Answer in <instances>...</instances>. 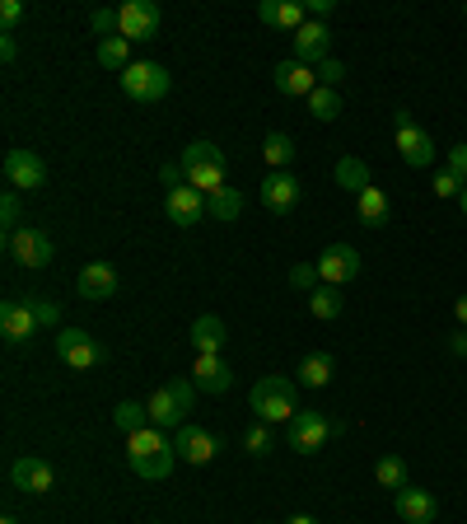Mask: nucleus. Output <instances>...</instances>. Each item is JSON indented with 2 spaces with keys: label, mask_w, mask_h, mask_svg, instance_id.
I'll use <instances>...</instances> for the list:
<instances>
[{
  "label": "nucleus",
  "mask_w": 467,
  "mask_h": 524,
  "mask_svg": "<svg viewBox=\"0 0 467 524\" xmlns=\"http://www.w3.org/2000/svg\"><path fill=\"white\" fill-rule=\"evenodd\" d=\"M5 183L15 192H38L47 183V164L33 150H10L5 155Z\"/></svg>",
  "instance_id": "nucleus-13"
},
{
  "label": "nucleus",
  "mask_w": 467,
  "mask_h": 524,
  "mask_svg": "<svg viewBox=\"0 0 467 524\" xmlns=\"http://www.w3.org/2000/svg\"><path fill=\"white\" fill-rule=\"evenodd\" d=\"M99 66L103 71H127L131 66V43L127 38H99Z\"/></svg>",
  "instance_id": "nucleus-32"
},
{
  "label": "nucleus",
  "mask_w": 467,
  "mask_h": 524,
  "mask_svg": "<svg viewBox=\"0 0 467 524\" xmlns=\"http://www.w3.org/2000/svg\"><path fill=\"white\" fill-rule=\"evenodd\" d=\"M192 384H197L201 393H229L234 370H229L220 356H197V361H192Z\"/></svg>",
  "instance_id": "nucleus-22"
},
{
  "label": "nucleus",
  "mask_w": 467,
  "mask_h": 524,
  "mask_svg": "<svg viewBox=\"0 0 467 524\" xmlns=\"http://www.w3.org/2000/svg\"><path fill=\"white\" fill-rule=\"evenodd\" d=\"M463 19H467V5H463Z\"/></svg>",
  "instance_id": "nucleus-51"
},
{
  "label": "nucleus",
  "mask_w": 467,
  "mask_h": 524,
  "mask_svg": "<svg viewBox=\"0 0 467 524\" xmlns=\"http://www.w3.org/2000/svg\"><path fill=\"white\" fill-rule=\"evenodd\" d=\"M117 15H122V38H127V43H150L159 33L155 0H127V5H117Z\"/></svg>",
  "instance_id": "nucleus-12"
},
{
  "label": "nucleus",
  "mask_w": 467,
  "mask_h": 524,
  "mask_svg": "<svg viewBox=\"0 0 467 524\" xmlns=\"http://www.w3.org/2000/svg\"><path fill=\"white\" fill-rule=\"evenodd\" d=\"M173 450H178V459H183V464H211L215 454L225 450V440L211 436L206 426L183 422V426H178V436H173Z\"/></svg>",
  "instance_id": "nucleus-10"
},
{
  "label": "nucleus",
  "mask_w": 467,
  "mask_h": 524,
  "mask_svg": "<svg viewBox=\"0 0 467 524\" xmlns=\"http://www.w3.org/2000/svg\"><path fill=\"white\" fill-rule=\"evenodd\" d=\"M374 482H379L383 492H402V487H411V473H407V464L397 459V454H383L379 464H374Z\"/></svg>",
  "instance_id": "nucleus-26"
},
{
  "label": "nucleus",
  "mask_w": 467,
  "mask_h": 524,
  "mask_svg": "<svg viewBox=\"0 0 467 524\" xmlns=\"http://www.w3.org/2000/svg\"><path fill=\"white\" fill-rule=\"evenodd\" d=\"M341 436V422H332V417H323V412H304L299 408L295 417H290V450L295 454H318L327 450V440Z\"/></svg>",
  "instance_id": "nucleus-4"
},
{
  "label": "nucleus",
  "mask_w": 467,
  "mask_h": 524,
  "mask_svg": "<svg viewBox=\"0 0 467 524\" xmlns=\"http://www.w3.org/2000/svg\"><path fill=\"white\" fill-rule=\"evenodd\" d=\"M458 211H463V220H467V188H463V197H458Z\"/></svg>",
  "instance_id": "nucleus-49"
},
{
  "label": "nucleus",
  "mask_w": 467,
  "mask_h": 524,
  "mask_svg": "<svg viewBox=\"0 0 467 524\" xmlns=\"http://www.w3.org/2000/svg\"><path fill=\"white\" fill-rule=\"evenodd\" d=\"M164 211H169L173 225H201L206 211H211V202H206L197 188L178 183V188H169V197H164Z\"/></svg>",
  "instance_id": "nucleus-16"
},
{
  "label": "nucleus",
  "mask_w": 467,
  "mask_h": 524,
  "mask_svg": "<svg viewBox=\"0 0 467 524\" xmlns=\"http://www.w3.org/2000/svg\"><path fill=\"white\" fill-rule=\"evenodd\" d=\"M341 309H346V300H341L337 286H318V291L309 295V314H313V319L332 323V319H341Z\"/></svg>",
  "instance_id": "nucleus-29"
},
{
  "label": "nucleus",
  "mask_w": 467,
  "mask_h": 524,
  "mask_svg": "<svg viewBox=\"0 0 467 524\" xmlns=\"http://www.w3.org/2000/svg\"><path fill=\"white\" fill-rule=\"evenodd\" d=\"M304 10H309V19H327L332 10H337V0H309Z\"/></svg>",
  "instance_id": "nucleus-45"
},
{
  "label": "nucleus",
  "mask_w": 467,
  "mask_h": 524,
  "mask_svg": "<svg viewBox=\"0 0 467 524\" xmlns=\"http://www.w3.org/2000/svg\"><path fill=\"white\" fill-rule=\"evenodd\" d=\"M192 398H197V384H192V379H173V384L155 389L150 398H145V408H150V426H159V431H178L183 417L192 412Z\"/></svg>",
  "instance_id": "nucleus-3"
},
{
  "label": "nucleus",
  "mask_w": 467,
  "mask_h": 524,
  "mask_svg": "<svg viewBox=\"0 0 467 524\" xmlns=\"http://www.w3.org/2000/svg\"><path fill=\"white\" fill-rule=\"evenodd\" d=\"M290 57L304 61V66H323L332 57V33H327L323 19H309L299 33H290Z\"/></svg>",
  "instance_id": "nucleus-11"
},
{
  "label": "nucleus",
  "mask_w": 467,
  "mask_h": 524,
  "mask_svg": "<svg viewBox=\"0 0 467 524\" xmlns=\"http://www.w3.org/2000/svg\"><path fill=\"white\" fill-rule=\"evenodd\" d=\"M360 267H365V258L351 244H327L323 258H318V281L323 286H346V281L360 277Z\"/></svg>",
  "instance_id": "nucleus-9"
},
{
  "label": "nucleus",
  "mask_w": 467,
  "mask_h": 524,
  "mask_svg": "<svg viewBox=\"0 0 467 524\" xmlns=\"http://www.w3.org/2000/svg\"><path fill=\"white\" fill-rule=\"evenodd\" d=\"M313 71H318V85H327V89H332V85L341 80V75H346V66H341L337 57H327L323 66H313Z\"/></svg>",
  "instance_id": "nucleus-41"
},
{
  "label": "nucleus",
  "mask_w": 467,
  "mask_h": 524,
  "mask_svg": "<svg viewBox=\"0 0 467 524\" xmlns=\"http://www.w3.org/2000/svg\"><path fill=\"white\" fill-rule=\"evenodd\" d=\"M309 113L318 117V122H332V117L341 113V99H337V89H327V85H318L309 94Z\"/></svg>",
  "instance_id": "nucleus-35"
},
{
  "label": "nucleus",
  "mask_w": 467,
  "mask_h": 524,
  "mask_svg": "<svg viewBox=\"0 0 467 524\" xmlns=\"http://www.w3.org/2000/svg\"><path fill=\"white\" fill-rule=\"evenodd\" d=\"M19 19H24V5L19 0H0V24H5V33L15 29Z\"/></svg>",
  "instance_id": "nucleus-43"
},
{
  "label": "nucleus",
  "mask_w": 467,
  "mask_h": 524,
  "mask_svg": "<svg viewBox=\"0 0 467 524\" xmlns=\"http://www.w3.org/2000/svg\"><path fill=\"white\" fill-rule=\"evenodd\" d=\"M295 375H299V384H304V389H327V384H332V375H337V361H332L327 351H309V356L299 361Z\"/></svg>",
  "instance_id": "nucleus-24"
},
{
  "label": "nucleus",
  "mask_w": 467,
  "mask_h": 524,
  "mask_svg": "<svg viewBox=\"0 0 467 524\" xmlns=\"http://www.w3.org/2000/svg\"><path fill=\"white\" fill-rule=\"evenodd\" d=\"M444 169H449L458 183L467 188V141H458V146H449V155H444Z\"/></svg>",
  "instance_id": "nucleus-40"
},
{
  "label": "nucleus",
  "mask_w": 467,
  "mask_h": 524,
  "mask_svg": "<svg viewBox=\"0 0 467 524\" xmlns=\"http://www.w3.org/2000/svg\"><path fill=\"white\" fill-rule=\"evenodd\" d=\"M173 459H178V450H173V440L164 436L159 426H145V431L127 436V464L136 478L164 482L173 473Z\"/></svg>",
  "instance_id": "nucleus-1"
},
{
  "label": "nucleus",
  "mask_w": 467,
  "mask_h": 524,
  "mask_svg": "<svg viewBox=\"0 0 467 524\" xmlns=\"http://www.w3.org/2000/svg\"><path fill=\"white\" fill-rule=\"evenodd\" d=\"M19 57V43H15V33H0V61L10 66V61Z\"/></svg>",
  "instance_id": "nucleus-44"
},
{
  "label": "nucleus",
  "mask_w": 467,
  "mask_h": 524,
  "mask_svg": "<svg viewBox=\"0 0 467 524\" xmlns=\"http://www.w3.org/2000/svg\"><path fill=\"white\" fill-rule=\"evenodd\" d=\"M257 19H262L267 29L299 33L304 24H309V10H304L299 0H262V5H257Z\"/></svg>",
  "instance_id": "nucleus-18"
},
{
  "label": "nucleus",
  "mask_w": 467,
  "mask_h": 524,
  "mask_svg": "<svg viewBox=\"0 0 467 524\" xmlns=\"http://www.w3.org/2000/svg\"><path fill=\"white\" fill-rule=\"evenodd\" d=\"M453 351H458V356H467V328L458 337H453Z\"/></svg>",
  "instance_id": "nucleus-47"
},
{
  "label": "nucleus",
  "mask_w": 467,
  "mask_h": 524,
  "mask_svg": "<svg viewBox=\"0 0 467 524\" xmlns=\"http://www.w3.org/2000/svg\"><path fill=\"white\" fill-rule=\"evenodd\" d=\"M257 197H262V206H267L271 216H290V211L299 206V178L290 174V169L267 174L262 178V188H257Z\"/></svg>",
  "instance_id": "nucleus-14"
},
{
  "label": "nucleus",
  "mask_w": 467,
  "mask_h": 524,
  "mask_svg": "<svg viewBox=\"0 0 467 524\" xmlns=\"http://www.w3.org/2000/svg\"><path fill=\"white\" fill-rule=\"evenodd\" d=\"M285 524H318V520H313V515H290Z\"/></svg>",
  "instance_id": "nucleus-48"
},
{
  "label": "nucleus",
  "mask_w": 467,
  "mask_h": 524,
  "mask_svg": "<svg viewBox=\"0 0 467 524\" xmlns=\"http://www.w3.org/2000/svg\"><path fill=\"white\" fill-rule=\"evenodd\" d=\"M169 71L159 66V61H131L127 71H122V89H127V99L136 103H155L169 94Z\"/></svg>",
  "instance_id": "nucleus-6"
},
{
  "label": "nucleus",
  "mask_w": 467,
  "mask_h": 524,
  "mask_svg": "<svg viewBox=\"0 0 467 524\" xmlns=\"http://www.w3.org/2000/svg\"><path fill=\"white\" fill-rule=\"evenodd\" d=\"M453 314H458V323L467 328V295H458V300H453Z\"/></svg>",
  "instance_id": "nucleus-46"
},
{
  "label": "nucleus",
  "mask_w": 467,
  "mask_h": 524,
  "mask_svg": "<svg viewBox=\"0 0 467 524\" xmlns=\"http://www.w3.org/2000/svg\"><path fill=\"white\" fill-rule=\"evenodd\" d=\"M0 524H24V520H15V515H5V520H0Z\"/></svg>",
  "instance_id": "nucleus-50"
},
{
  "label": "nucleus",
  "mask_w": 467,
  "mask_h": 524,
  "mask_svg": "<svg viewBox=\"0 0 467 524\" xmlns=\"http://www.w3.org/2000/svg\"><path fill=\"white\" fill-rule=\"evenodd\" d=\"M113 422H117V431L136 436V431H145V426H150V408H145V403H136V398H127V403H117V408H113Z\"/></svg>",
  "instance_id": "nucleus-31"
},
{
  "label": "nucleus",
  "mask_w": 467,
  "mask_h": 524,
  "mask_svg": "<svg viewBox=\"0 0 467 524\" xmlns=\"http://www.w3.org/2000/svg\"><path fill=\"white\" fill-rule=\"evenodd\" d=\"M393 127H397V155H402V164H411V169L435 164V141H430V131H421L416 122H411L407 108H397L393 113Z\"/></svg>",
  "instance_id": "nucleus-7"
},
{
  "label": "nucleus",
  "mask_w": 467,
  "mask_h": 524,
  "mask_svg": "<svg viewBox=\"0 0 467 524\" xmlns=\"http://www.w3.org/2000/svg\"><path fill=\"white\" fill-rule=\"evenodd\" d=\"M262 155H267V164L281 174V169H290V160H295V136H285V131H267V141H262Z\"/></svg>",
  "instance_id": "nucleus-28"
},
{
  "label": "nucleus",
  "mask_w": 467,
  "mask_h": 524,
  "mask_svg": "<svg viewBox=\"0 0 467 524\" xmlns=\"http://www.w3.org/2000/svg\"><path fill=\"white\" fill-rule=\"evenodd\" d=\"M393 510L402 524H435L439 520V501L425 487H402V492L393 496Z\"/></svg>",
  "instance_id": "nucleus-17"
},
{
  "label": "nucleus",
  "mask_w": 467,
  "mask_h": 524,
  "mask_svg": "<svg viewBox=\"0 0 467 524\" xmlns=\"http://www.w3.org/2000/svg\"><path fill=\"white\" fill-rule=\"evenodd\" d=\"M24 305L33 309V319L43 323V328H57V323H61V309L52 305V300H47V295H29V300H24Z\"/></svg>",
  "instance_id": "nucleus-37"
},
{
  "label": "nucleus",
  "mask_w": 467,
  "mask_h": 524,
  "mask_svg": "<svg viewBox=\"0 0 467 524\" xmlns=\"http://www.w3.org/2000/svg\"><path fill=\"white\" fill-rule=\"evenodd\" d=\"M5 248H10V258H15L19 267H33V272H38V267H47V262H52V253H57V248H52V239H47L38 225H24V230H15L10 239H5Z\"/></svg>",
  "instance_id": "nucleus-8"
},
{
  "label": "nucleus",
  "mask_w": 467,
  "mask_h": 524,
  "mask_svg": "<svg viewBox=\"0 0 467 524\" xmlns=\"http://www.w3.org/2000/svg\"><path fill=\"white\" fill-rule=\"evenodd\" d=\"M243 450L253 454V459H267V454L276 450V431H271L267 422H257V426H248V431H243Z\"/></svg>",
  "instance_id": "nucleus-34"
},
{
  "label": "nucleus",
  "mask_w": 467,
  "mask_h": 524,
  "mask_svg": "<svg viewBox=\"0 0 467 524\" xmlns=\"http://www.w3.org/2000/svg\"><path fill=\"white\" fill-rule=\"evenodd\" d=\"M290 286H295V291H318V262H295V267H290Z\"/></svg>",
  "instance_id": "nucleus-38"
},
{
  "label": "nucleus",
  "mask_w": 467,
  "mask_h": 524,
  "mask_svg": "<svg viewBox=\"0 0 467 524\" xmlns=\"http://www.w3.org/2000/svg\"><path fill=\"white\" fill-rule=\"evenodd\" d=\"M0 220H5V239H10L15 230H24V225H19V192L15 188L0 197Z\"/></svg>",
  "instance_id": "nucleus-39"
},
{
  "label": "nucleus",
  "mask_w": 467,
  "mask_h": 524,
  "mask_svg": "<svg viewBox=\"0 0 467 524\" xmlns=\"http://www.w3.org/2000/svg\"><path fill=\"white\" fill-rule=\"evenodd\" d=\"M435 197H463V183H458L449 169H439L435 174Z\"/></svg>",
  "instance_id": "nucleus-42"
},
{
  "label": "nucleus",
  "mask_w": 467,
  "mask_h": 524,
  "mask_svg": "<svg viewBox=\"0 0 467 524\" xmlns=\"http://www.w3.org/2000/svg\"><path fill=\"white\" fill-rule=\"evenodd\" d=\"M248 403H253L257 422H290L299 412V379L290 375H262L248 393Z\"/></svg>",
  "instance_id": "nucleus-2"
},
{
  "label": "nucleus",
  "mask_w": 467,
  "mask_h": 524,
  "mask_svg": "<svg viewBox=\"0 0 467 524\" xmlns=\"http://www.w3.org/2000/svg\"><path fill=\"white\" fill-rule=\"evenodd\" d=\"M276 89H281L285 99H309L313 89H318V71L290 57V61H281V66H276Z\"/></svg>",
  "instance_id": "nucleus-19"
},
{
  "label": "nucleus",
  "mask_w": 467,
  "mask_h": 524,
  "mask_svg": "<svg viewBox=\"0 0 467 524\" xmlns=\"http://www.w3.org/2000/svg\"><path fill=\"white\" fill-rule=\"evenodd\" d=\"M75 291H80V300H113L117 272L108 262H89V267H80V277H75Z\"/></svg>",
  "instance_id": "nucleus-21"
},
{
  "label": "nucleus",
  "mask_w": 467,
  "mask_h": 524,
  "mask_svg": "<svg viewBox=\"0 0 467 524\" xmlns=\"http://www.w3.org/2000/svg\"><path fill=\"white\" fill-rule=\"evenodd\" d=\"M178 164H183V169H206V164H220V169H225V150L215 146V141H192V146L178 155Z\"/></svg>",
  "instance_id": "nucleus-30"
},
{
  "label": "nucleus",
  "mask_w": 467,
  "mask_h": 524,
  "mask_svg": "<svg viewBox=\"0 0 467 524\" xmlns=\"http://www.w3.org/2000/svg\"><path fill=\"white\" fill-rule=\"evenodd\" d=\"M89 24H94V33H99V38H122V15H117V10H108V5H103V10H94V15H89Z\"/></svg>",
  "instance_id": "nucleus-36"
},
{
  "label": "nucleus",
  "mask_w": 467,
  "mask_h": 524,
  "mask_svg": "<svg viewBox=\"0 0 467 524\" xmlns=\"http://www.w3.org/2000/svg\"><path fill=\"white\" fill-rule=\"evenodd\" d=\"M355 211H360V220H365L369 230H383V225L393 220V206H388V197H383L379 188L360 192V197H355Z\"/></svg>",
  "instance_id": "nucleus-25"
},
{
  "label": "nucleus",
  "mask_w": 467,
  "mask_h": 524,
  "mask_svg": "<svg viewBox=\"0 0 467 524\" xmlns=\"http://www.w3.org/2000/svg\"><path fill=\"white\" fill-rule=\"evenodd\" d=\"M211 216H215V225H234V220L243 216V192H234V188L215 192V197H211Z\"/></svg>",
  "instance_id": "nucleus-33"
},
{
  "label": "nucleus",
  "mask_w": 467,
  "mask_h": 524,
  "mask_svg": "<svg viewBox=\"0 0 467 524\" xmlns=\"http://www.w3.org/2000/svg\"><path fill=\"white\" fill-rule=\"evenodd\" d=\"M57 356L71 370H99L108 361V347H103L99 337H89L85 328H57Z\"/></svg>",
  "instance_id": "nucleus-5"
},
{
  "label": "nucleus",
  "mask_w": 467,
  "mask_h": 524,
  "mask_svg": "<svg viewBox=\"0 0 467 524\" xmlns=\"http://www.w3.org/2000/svg\"><path fill=\"white\" fill-rule=\"evenodd\" d=\"M38 328H43V323L33 319V309L24 305V300H5V305H0V337H5V342H29Z\"/></svg>",
  "instance_id": "nucleus-20"
},
{
  "label": "nucleus",
  "mask_w": 467,
  "mask_h": 524,
  "mask_svg": "<svg viewBox=\"0 0 467 524\" xmlns=\"http://www.w3.org/2000/svg\"><path fill=\"white\" fill-rule=\"evenodd\" d=\"M192 347H197V356H220V347H225V323L215 319V314H201L197 323H192Z\"/></svg>",
  "instance_id": "nucleus-23"
},
{
  "label": "nucleus",
  "mask_w": 467,
  "mask_h": 524,
  "mask_svg": "<svg viewBox=\"0 0 467 524\" xmlns=\"http://www.w3.org/2000/svg\"><path fill=\"white\" fill-rule=\"evenodd\" d=\"M337 188H346V192H355V197H360V192L365 188H374V183H369V169H365V160H355V155H341L337 160Z\"/></svg>",
  "instance_id": "nucleus-27"
},
{
  "label": "nucleus",
  "mask_w": 467,
  "mask_h": 524,
  "mask_svg": "<svg viewBox=\"0 0 467 524\" xmlns=\"http://www.w3.org/2000/svg\"><path fill=\"white\" fill-rule=\"evenodd\" d=\"M10 482H15L19 492H29V496H43L57 487V473H52V464L47 459H38V454H24V459H15L10 464Z\"/></svg>",
  "instance_id": "nucleus-15"
}]
</instances>
